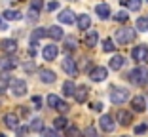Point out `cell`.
<instances>
[{
    "mask_svg": "<svg viewBox=\"0 0 148 137\" xmlns=\"http://www.w3.org/2000/svg\"><path fill=\"white\" fill-rule=\"evenodd\" d=\"M118 122L122 126H129L133 122V114L127 112V111H118Z\"/></svg>",
    "mask_w": 148,
    "mask_h": 137,
    "instance_id": "16",
    "label": "cell"
},
{
    "mask_svg": "<svg viewBox=\"0 0 148 137\" xmlns=\"http://www.w3.org/2000/svg\"><path fill=\"white\" fill-rule=\"evenodd\" d=\"M0 137H6V135H4V133H0Z\"/></svg>",
    "mask_w": 148,
    "mask_h": 137,
    "instance_id": "46",
    "label": "cell"
},
{
    "mask_svg": "<svg viewBox=\"0 0 148 137\" xmlns=\"http://www.w3.org/2000/svg\"><path fill=\"white\" fill-rule=\"evenodd\" d=\"M106 76H108V71L105 67H95V69L89 71V78L93 82H103V80H106Z\"/></svg>",
    "mask_w": 148,
    "mask_h": 137,
    "instance_id": "7",
    "label": "cell"
},
{
    "mask_svg": "<svg viewBox=\"0 0 148 137\" xmlns=\"http://www.w3.org/2000/svg\"><path fill=\"white\" fill-rule=\"evenodd\" d=\"M97 40H99V36H97L95 31H89L86 36V44L89 46V48H93V46H97Z\"/></svg>",
    "mask_w": 148,
    "mask_h": 137,
    "instance_id": "25",
    "label": "cell"
},
{
    "mask_svg": "<svg viewBox=\"0 0 148 137\" xmlns=\"http://www.w3.org/2000/svg\"><path fill=\"white\" fill-rule=\"evenodd\" d=\"M127 97H129V92L127 89H114L112 93H110V101L114 103V105H123V103L127 101Z\"/></svg>",
    "mask_w": 148,
    "mask_h": 137,
    "instance_id": "4",
    "label": "cell"
},
{
    "mask_svg": "<svg viewBox=\"0 0 148 137\" xmlns=\"http://www.w3.org/2000/svg\"><path fill=\"white\" fill-rule=\"evenodd\" d=\"M131 55L139 63H148V48L146 46H135L133 52H131Z\"/></svg>",
    "mask_w": 148,
    "mask_h": 137,
    "instance_id": "5",
    "label": "cell"
},
{
    "mask_svg": "<svg viewBox=\"0 0 148 137\" xmlns=\"http://www.w3.org/2000/svg\"><path fill=\"white\" fill-rule=\"evenodd\" d=\"M48 36L51 40H61V38H65V32H63V29L59 25H53L48 29Z\"/></svg>",
    "mask_w": 148,
    "mask_h": 137,
    "instance_id": "13",
    "label": "cell"
},
{
    "mask_svg": "<svg viewBox=\"0 0 148 137\" xmlns=\"http://www.w3.org/2000/svg\"><path fill=\"white\" fill-rule=\"evenodd\" d=\"M129 78H131L133 84L144 86L148 82V69L146 67H137V69H133V71L129 72Z\"/></svg>",
    "mask_w": 148,
    "mask_h": 137,
    "instance_id": "1",
    "label": "cell"
},
{
    "mask_svg": "<svg viewBox=\"0 0 148 137\" xmlns=\"http://www.w3.org/2000/svg\"><path fill=\"white\" fill-rule=\"evenodd\" d=\"M40 80L46 82V84H53L55 82V72L49 71V69H42L40 71Z\"/></svg>",
    "mask_w": 148,
    "mask_h": 137,
    "instance_id": "15",
    "label": "cell"
},
{
    "mask_svg": "<svg viewBox=\"0 0 148 137\" xmlns=\"http://www.w3.org/2000/svg\"><path fill=\"white\" fill-rule=\"evenodd\" d=\"M31 129H32V131H44V122L40 118H34V120H32V124H31Z\"/></svg>",
    "mask_w": 148,
    "mask_h": 137,
    "instance_id": "28",
    "label": "cell"
},
{
    "mask_svg": "<svg viewBox=\"0 0 148 137\" xmlns=\"http://www.w3.org/2000/svg\"><path fill=\"white\" fill-rule=\"evenodd\" d=\"M10 89H12V93L15 95V97H23L27 93V82L25 80H12L10 82Z\"/></svg>",
    "mask_w": 148,
    "mask_h": 137,
    "instance_id": "3",
    "label": "cell"
},
{
    "mask_svg": "<svg viewBox=\"0 0 148 137\" xmlns=\"http://www.w3.org/2000/svg\"><path fill=\"white\" fill-rule=\"evenodd\" d=\"M74 99H76L78 103H84V101H86V99H87V88H86V86H78V88H76Z\"/></svg>",
    "mask_w": 148,
    "mask_h": 137,
    "instance_id": "21",
    "label": "cell"
},
{
    "mask_svg": "<svg viewBox=\"0 0 148 137\" xmlns=\"http://www.w3.org/2000/svg\"><path fill=\"white\" fill-rule=\"evenodd\" d=\"M32 103H34L36 107H40V103H42V99H40V97H34V99H32Z\"/></svg>",
    "mask_w": 148,
    "mask_h": 137,
    "instance_id": "44",
    "label": "cell"
},
{
    "mask_svg": "<svg viewBox=\"0 0 148 137\" xmlns=\"http://www.w3.org/2000/svg\"><path fill=\"white\" fill-rule=\"evenodd\" d=\"M103 50H105V52H114V50H116V46H114V40L106 38L105 42H103Z\"/></svg>",
    "mask_w": 148,
    "mask_h": 137,
    "instance_id": "30",
    "label": "cell"
},
{
    "mask_svg": "<svg viewBox=\"0 0 148 137\" xmlns=\"http://www.w3.org/2000/svg\"><path fill=\"white\" fill-rule=\"evenodd\" d=\"M57 17H59L61 23H65V25H72V23H74V12H72V10H63Z\"/></svg>",
    "mask_w": 148,
    "mask_h": 137,
    "instance_id": "14",
    "label": "cell"
},
{
    "mask_svg": "<svg viewBox=\"0 0 148 137\" xmlns=\"http://www.w3.org/2000/svg\"><path fill=\"white\" fill-rule=\"evenodd\" d=\"M0 48H2V52H6V53H13L15 50H17V42L12 40V38H6V40L0 42Z\"/></svg>",
    "mask_w": 148,
    "mask_h": 137,
    "instance_id": "12",
    "label": "cell"
},
{
    "mask_svg": "<svg viewBox=\"0 0 148 137\" xmlns=\"http://www.w3.org/2000/svg\"><path fill=\"white\" fill-rule=\"evenodd\" d=\"M127 19H129V15H127L125 12H118L116 15H114V21H118V23H125Z\"/></svg>",
    "mask_w": 148,
    "mask_h": 137,
    "instance_id": "31",
    "label": "cell"
},
{
    "mask_svg": "<svg viewBox=\"0 0 148 137\" xmlns=\"http://www.w3.org/2000/svg\"><path fill=\"white\" fill-rule=\"evenodd\" d=\"M4 17L8 19V21H19V19H21V13H19L17 10H6Z\"/></svg>",
    "mask_w": 148,
    "mask_h": 137,
    "instance_id": "24",
    "label": "cell"
},
{
    "mask_svg": "<svg viewBox=\"0 0 148 137\" xmlns=\"http://www.w3.org/2000/svg\"><path fill=\"white\" fill-rule=\"evenodd\" d=\"M42 36H48V31H46V29H36V31L31 34V42H32V46H36L38 38H42Z\"/></svg>",
    "mask_w": 148,
    "mask_h": 137,
    "instance_id": "23",
    "label": "cell"
},
{
    "mask_svg": "<svg viewBox=\"0 0 148 137\" xmlns=\"http://www.w3.org/2000/svg\"><path fill=\"white\" fill-rule=\"evenodd\" d=\"M140 6H143V2H140V0H127V8L133 10V12H139Z\"/></svg>",
    "mask_w": 148,
    "mask_h": 137,
    "instance_id": "29",
    "label": "cell"
},
{
    "mask_svg": "<svg viewBox=\"0 0 148 137\" xmlns=\"http://www.w3.org/2000/svg\"><path fill=\"white\" fill-rule=\"evenodd\" d=\"M15 67H17V63H15L13 57H2L0 59V69H2V71H12Z\"/></svg>",
    "mask_w": 148,
    "mask_h": 137,
    "instance_id": "19",
    "label": "cell"
},
{
    "mask_svg": "<svg viewBox=\"0 0 148 137\" xmlns=\"http://www.w3.org/2000/svg\"><path fill=\"white\" fill-rule=\"evenodd\" d=\"M27 131H29V128H17V135H19V137H23Z\"/></svg>",
    "mask_w": 148,
    "mask_h": 137,
    "instance_id": "42",
    "label": "cell"
},
{
    "mask_svg": "<svg viewBox=\"0 0 148 137\" xmlns=\"http://www.w3.org/2000/svg\"><path fill=\"white\" fill-rule=\"evenodd\" d=\"M146 129H148V126H146V124H139V126L135 128V133H139V135H140V133H144Z\"/></svg>",
    "mask_w": 148,
    "mask_h": 137,
    "instance_id": "40",
    "label": "cell"
},
{
    "mask_svg": "<svg viewBox=\"0 0 148 137\" xmlns=\"http://www.w3.org/2000/svg\"><path fill=\"white\" fill-rule=\"evenodd\" d=\"M95 12L101 19H108L110 17V6L108 4H97L95 6Z\"/></svg>",
    "mask_w": 148,
    "mask_h": 137,
    "instance_id": "17",
    "label": "cell"
},
{
    "mask_svg": "<svg viewBox=\"0 0 148 137\" xmlns=\"http://www.w3.org/2000/svg\"><path fill=\"white\" fill-rule=\"evenodd\" d=\"M122 137H129V135H122Z\"/></svg>",
    "mask_w": 148,
    "mask_h": 137,
    "instance_id": "47",
    "label": "cell"
},
{
    "mask_svg": "<svg viewBox=\"0 0 148 137\" xmlns=\"http://www.w3.org/2000/svg\"><path fill=\"white\" fill-rule=\"evenodd\" d=\"M63 93H65L66 97H74V93H76V86H74L72 80H66L65 84H63Z\"/></svg>",
    "mask_w": 148,
    "mask_h": 137,
    "instance_id": "20",
    "label": "cell"
},
{
    "mask_svg": "<svg viewBox=\"0 0 148 137\" xmlns=\"http://www.w3.org/2000/svg\"><path fill=\"white\" fill-rule=\"evenodd\" d=\"M91 109H93V111H101V109H103V105H101V103H93Z\"/></svg>",
    "mask_w": 148,
    "mask_h": 137,
    "instance_id": "43",
    "label": "cell"
},
{
    "mask_svg": "<svg viewBox=\"0 0 148 137\" xmlns=\"http://www.w3.org/2000/svg\"><path fill=\"white\" fill-rule=\"evenodd\" d=\"M114 40L118 44H129V42L135 40V29H120L114 34Z\"/></svg>",
    "mask_w": 148,
    "mask_h": 137,
    "instance_id": "2",
    "label": "cell"
},
{
    "mask_svg": "<svg viewBox=\"0 0 148 137\" xmlns=\"http://www.w3.org/2000/svg\"><path fill=\"white\" fill-rule=\"evenodd\" d=\"M57 6H59L57 2H49V4H48V12H53V10H57Z\"/></svg>",
    "mask_w": 148,
    "mask_h": 137,
    "instance_id": "41",
    "label": "cell"
},
{
    "mask_svg": "<svg viewBox=\"0 0 148 137\" xmlns=\"http://www.w3.org/2000/svg\"><path fill=\"white\" fill-rule=\"evenodd\" d=\"M99 126H101V129H103V131H106V133H112L114 129H116V122H114V118H112L110 114L101 116Z\"/></svg>",
    "mask_w": 148,
    "mask_h": 137,
    "instance_id": "6",
    "label": "cell"
},
{
    "mask_svg": "<svg viewBox=\"0 0 148 137\" xmlns=\"http://www.w3.org/2000/svg\"><path fill=\"white\" fill-rule=\"evenodd\" d=\"M4 124H6V128H10V129H17L19 128V118H17V114L8 112V114L4 116Z\"/></svg>",
    "mask_w": 148,
    "mask_h": 137,
    "instance_id": "10",
    "label": "cell"
},
{
    "mask_svg": "<svg viewBox=\"0 0 148 137\" xmlns=\"http://www.w3.org/2000/svg\"><path fill=\"white\" fill-rule=\"evenodd\" d=\"M123 65H125V57H123V55H114V57L110 59V69H112V71H120Z\"/></svg>",
    "mask_w": 148,
    "mask_h": 137,
    "instance_id": "18",
    "label": "cell"
},
{
    "mask_svg": "<svg viewBox=\"0 0 148 137\" xmlns=\"http://www.w3.org/2000/svg\"><path fill=\"white\" fill-rule=\"evenodd\" d=\"M120 4H123V6H127V0H120Z\"/></svg>",
    "mask_w": 148,
    "mask_h": 137,
    "instance_id": "45",
    "label": "cell"
},
{
    "mask_svg": "<svg viewBox=\"0 0 148 137\" xmlns=\"http://www.w3.org/2000/svg\"><path fill=\"white\" fill-rule=\"evenodd\" d=\"M135 27H137V31H140V32L148 31V17H139L137 23H135Z\"/></svg>",
    "mask_w": 148,
    "mask_h": 137,
    "instance_id": "26",
    "label": "cell"
},
{
    "mask_svg": "<svg viewBox=\"0 0 148 137\" xmlns=\"http://www.w3.org/2000/svg\"><path fill=\"white\" fill-rule=\"evenodd\" d=\"M61 67H63V71H65L66 74H70V76L78 74V67H76V61H74L72 57H65L63 63H61Z\"/></svg>",
    "mask_w": 148,
    "mask_h": 137,
    "instance_id": "8",
    "label": "cell"
},
{
    "mask_svg": "<svg viewBox=\"0 0 148 137\" xmlns=\"http://www.w3.org/2000/svg\"><path fill=\"white\" fill-rule=\"evenodd\" d=\"M53 124H55L57 129H65V128H69V120L63 118V116H57V118L53 120Z\"/></svg>",
    "mask_w": 148,
    "mask_h": 137,
    "instance_id": "27",
    "label": "cell"
},
{
    "mask_svg": "<svg viewBox=\"0 0 148 137\" xmlns=\"http://www.w3.org/2000/svg\"><path fill=\"white\" fill-rule=\"evenodd\" d=\"M66 137H80L78 128H69L66 129Z\"/></svg>",
    "mask_w": 148,
    "mask_h": 137,
    "instance_id": "38",
    "label": "cell"
},
{
    "mask_svg": "<svg viewBox=\"0 0 148 137\" xmlns=\"http://www.w3.org/2000/svg\"><path fill=\"white\" fill-rule=\"evenodd\" d=\"M44 137H59L55 129H44Z\"/></svg>",
    "mask_w": 148,
    "mask_h": 137,
    "instance_id": "39",
    "label": "cell"
},
{
    "mask_svg": "<svg viewBox=\"0 0 148 137\" xmlns=\"http://www.w3.org/2000/svg\"><path fill=\"white\" fill-rule=\"evenodd\" d=\"M38 10H34V8H31V10H29V21H38V17H40V15H38Z\"/></svg>",
    "mask_w": 148,
    "mask_h": 137,
    "instance_id": "35",
    "label": "cell"
},
{
    "mask_svg": "<svg viewBox=\"0 0 148 137\" xmlns=\"http://www.w3.org/2000/svg\"><path fill=\"white\" fill-rule=\"evenodd\" d=\"M42 6H44V0H31V8H34V10H42Z\"/></svg>",
    "mask_w": 148,
    "mask_h": 137,
    "instance_id": "37",
    "label": "cell"
},
{
    "mask_svg": "<svg viewBox=\"0 0 148 137\" xmlns=\"http://www.w3.org/2000/svg\"><path fill=\"white\" fill-rule=\"evenodd\" d=\"M84 137H97V129L93 126H87L86 131H84Z\"/></svg>",
    "mask_w": 148,
    "mask_h": 137,
    "instance_id": "33",
    "label": "cell"
},
{
    "mask_svg": "<svg viewBox=\"0 0 148 137\" xmlns=\"http://www.w3.org/2000/svg\"><path fill=\"white\" fill-rule=\"evenodd\" d=\"M57 103H59V97H57V95H53V93H51V95H48V105L51 107V109H55Z\"/></svg>",
    "mask_w": 148,
    "mask_h": 137,
    "instance_id": "34",
    "label": "cell"
},
{
    "mask_svg": "<svg viewBox=\"0 0 148 137\" xmlns=\"http://www.w3.org/2000/svg\"><path fill=\"white\" fill-rule=\"evenodd\" d=\"M131 107H133V111H135V112H144V109H146V101H144V97L137 95V97L131 99Z\"/></svg>",
    "mask_w": 148,
    "mask_h": 137,
    "instance_id": "11",
    "label": "cell"
},
{
    "mask_svg": "<svg viewBox=\"0 0 148 137\" xmlns=\"http://www.w3.org/2000/svg\"><path fill=\"white\" fill-rule=\"evenodd\" d=\"M78 27H80V31H87V29L91 27V19H89V15H80V17H78Z\"/></svg>",
    "mask_w": 148,
    "mask_h": 137,
    "instance_id": "22",
    "label": "cell"
},
{
    "mask_svg": "<svg viewBox=\"0 0 148 137\" xmlns=\"http://www.w3.org/2000/svg\"><path fill=\"white\" fill-rule=\"evenodd\" d=\"M65 48H66V50H74V48H76V40H74L72 36L65 38Z\"/></svg>",
    "mask_w": 148,
    "mask_h": 137,
    "instance_id": "32",
    "label": "cell"
},
{
    "mask_svg": "<svg viewBox=\"0 0 148 137\" xmlns=\"http://www.w3.org/2000/svg\"><path fill=\"white\" fill-rule=\"evenodd\" d=\"M55 109H57L59 112H66V111H69V105H66V103L63 101V99H59V103H57Z\"/></svg>",
    "mask_w": 148,
    "mask_h": 137,
    "instance_id": "36",
    "label": "cell"
},
{
    "mask_svg": "<svg viewBox=\"0 0 148 137\" xmlns=\"http://www.w3.org/2000/svg\"><path fill=\"white\" fill-rule=\"evenodd\" d=\"M57 53H59V48L55 44H48V46H44V50H42V57L46 61H53L57 57Z\"/></svg>",
    "mask_w": 148,
    "mask_h": 137,
    "instance_id": "9",
    "label": "cell"
}]
</instances>
